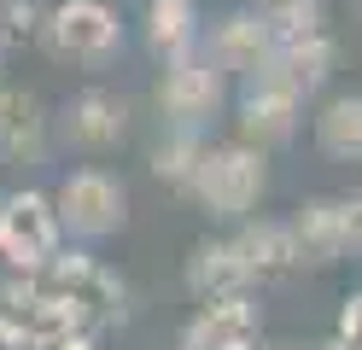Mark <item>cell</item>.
<instances>
[{"label": "cell", "mask_w": 362, "mask_h": 350, "mask_svg": "<svg viewBox=\"0 0 362 350\" xmlns=\"http://www.w3.org/2000/svg\"><path fill=\"white\" fill-rule=\"evenodd\" d=\"M263 187H269V170H263V146L252 140H216L199 163V181H193V204L216 222H245L252 210L263 204Z\"/></svg>", "instance_id": "obj_1"}, {"label": "cell", "mask_w": 362, "mask_h": 350, "mask_svg": "<svg viewBox=\"0 0 362 350\" xmlns=\"http://www.w3.org/2000/svg\"><path fill=\"white\" fill-rule=\"evenodd\" d=\"M53 204H59V222L71 240H111L123 222H129V187L100 170V163H82L53 187Z\"/></svg>", "instance_id": "obj_2"}, {"label": "cell", "mask_w": 362, "mask_h": 350, "mask_svg": "<svg viewBox=\"0 0 362 350\" xmlns=\"http://www.w3.org/2000/svg\"><path fill=\"white\" fill-rule=\"evenodd\" d=\"M228 105V70H222L205 47L187 59L164 64V76H158V111H164V129H199L205 134L211 117H222Z\"/></svg>", "instance_id": "obj_3"}, {"label": "cell", "mask_w": 362, "mask_h": 350, "mask_svg": "<svg viewBox=\"0 0 362 350\" xmlns=\"http://www.w3.org/2000/svg\"><path fill=\"white\" fill-rule=\"evenodd\" d=\"M41 47L53 59H71V64H105L123 53V18L105 0H59L47 12Z\"/></svg>", "instance_id": "obj_4"}, {"label": "cell", "mask_w": 362, "mask_h": 350, "mask_svg": "<svg viewBox=\"0 0 362 350\" xmlns=\"http://www.w3.org/2000/svg\"><path fill=\"white\" fill-rule=\"evenodd\" d=\"M64 240L53 193H12L0 199V263L6 269H41Z\"/></svg>", "instance_id": "obj_5"}, {"label": "cell", "mask_w": 362, "mask_h": 350, "mask_svg": "<svg viewBox=\"0 0 362 350\" xmlns=\"http://www.w3.org/2000/svg\"><path fill=\"white\" fill-rule=\"evenodd\" d=\"M129 117H134V105L117 88H76L71 100L59 105L53 123H59V140L71 152H111V146H123Z\"/></svg>", "instance_id": "obj_6"}, {"label": "cell", "mask_w": 362, "mask_h": 350, "mask_svg": "<svg viewBox=\"0 0 362 350\" xmlns=\"http://www.w3.org/2000/svg\"><path fill=\"white\" fill-rule=\"evenodd\" d=\"M205 53L228 70V76H263L269 64H275V53H281V30L269 23V12L263 6H240V12H228V18H216L211 23V35H205Z\"/></svg>", "instance_id": "obj_7"}, {"label": "cell", "mask_w": 362, "mask_h": 350, "mask_svg": "<svg viewBox=\"0 0 362 350\" xmlns=\"http://www.w3.org/2000/svg\"><path fill=\"white\" fill-rule=\"evenodd\" d=\"M292 245H298V269H333L356 251V222H351V199H327L315 193L292 210Z\"/></svg>", "instance_id": "obj_8"}, {"label": "cell", "mask_w": 362, "mask_h": 350, "mask_svg": "<svg viewBox=\"0 0 362 350\" xmlns=\"http://www.w3.org/2000/svg\"><path fill=\"white\" fill-rule=\"evenodd\" d=\"M298 111L304 100L292 88L281 82H269V76H252L240 88V100H234V134L240 140H252V146H286L292 134H298Z\"/></svg>", "instance_id": "obj_9"}, {"label": "cell", "mask_w": 362, "mask_h": 350, "mask_svg": "<svg viewBox=\"0 0 362 350\" xmlns=\"http://www.w3.org/2000/svg\"><path fill=\"white\" fill-rule=\"evenodd\" d=\"M181 350H257V303L252 292L199 298L193 321L181 327Z\"/></svg>", "instance_id": "obj_10"}, {"label": "cell", "mask_w": 362, "mask_h": 350, "mask_svg": "<svg viewBox=\"0 0 362 350\" xmlns=\"http://www.w3.org/2000/svg\"><path fill=\"white\" fill-rule=\"evenodd\" d=\"M181 280H187L193 298H228V292H252V257H245L240 240H199L187 251V269H181Z\"/></svg>", "instance_id": "obj_11"}, {"label": "cell", "mask_w": 362, "mask_h": 350, "mask_svg": "<svg viewBox=\"0 0 362 350\" xmlns=\"http://www.w3.org/2000/svg\"><path fill=\"white\" fill-rule=\"evenodd\" d=\"M53 117L30 88H0V158L6 163H41L47 158Z\"/></svg>", "instance_id": "obj_12"}, {"label": "cell", "mask_w": 362, "mask_h": 350, "mask_svg": "<svg viewBox=\"0 0 362 350\" xmlns=\"http://www.w3.org/2000/svg\"><path fill=\"white\" fill-rule=\"evenodd\" d=\"M333 59H339V47L322 30L315 35H292V41H281V53H275V64H269L263 76L292 88L298 100H310V93H322V82L333 76Z\"/></svg>", "instance_id": "obj_13"}, {"label": "cell", "mask_w": 362, "mask_h": 350, "mask_svg": "<svg viewBox=\"0 0 362 350\" xmlns=\"http://www.w3.org/2000/svg\"><path fill=\"white\" fill-rule=\"evenodd\" d=\"M146 47L164 64L187 59L205 47V23H199V0H146Z\"/></svg>", "instance_id": "obj_14"}, {"label": "cell", "mask_w": 362, "mask_h": 350, "mask_svg": "<svg viewBox=\"0 0 362 350\" xmlns=\"http://www.w3.org/2000/svg\"><path fill=\"white\" fill-rule=\"evenodd\" d=\"M234 240L245 245L257 280H275V274H292L298 269V245H292V222H269V216H245Z\"/></svg>", "instance_id": "obj_15"}, {"label": "cell", "mask_w": 362, "mask_h": 350, "mask_svg": "<svg viewBox=\"0 0 362 350\" xmlns=\"http://www.w3.org/2000/svg\"><path fill=\"white\" fill-rule=\"evenodd\" d=\"M205 152H211V140L199 134V129H164V140L152 146V158H146V163H152V175L164 181V187H175V193H193Z\"/></svg>", "instance_id": "obj_16"}, {"label": "cell", "mask_w": 362, "mask_h": 350, "mask_svg": "<svg viewBox=\"0 0 362 350\" xmlns=\"http://www.w3.org/2000/svg\"><path fill=\"white\" fill-rule=\"evenodd\" d=\"M315 146L339 163H362V93H333L315 117Z\"/></svg>", "instance_id": "obj_17"}, {"label": "cell", "mask_w": 362, "mask_h": 350, "mask_svg": "<svg viewBox=\"0 0 362 350\" xmlns=\"http://www.w3.org/2000/svg\"><path fill=\"white\" fill-rule=\"evenodd\" d=\"M0 18H6V35H12V41L47 30V12H41L35 0H6V6H0Z\"/></svg>", "instance_id": "obj_18"}, {"label": "cell", "mask_w": 362, "mask_h": 350, "mask_svg": "<svg viewBox=\"0 0 362 350\" xmlns=\"http://www.w3.org/2000/svg\"><path fill=\"white\" fill-rule=\"evenodd\" d=\"M339 339H345L351 350H362V292L345 298V315H339Z\"/></svg>", "instance_id": "obj_19"}, {"label": "cell", "mask_w": 362, "mask_h": 350, "mask_svg": "<svg viewBox=\"0 0 362 350\" xmlns=\"http://www.w3.org/2000/svg\"><path fill=\"white\" fill-rule=\"evenodd\" d=\"M47 350H100V344H94V333H71V339H59Z\"/></svg>", "instance_id": "obj_20"}, {"label": "cell", "mask_w": 362, "mask_h": 350, "mask_svg": "<svg viewBox=\"0 0 362 350\" xmlns=\"http://www.w3.org/2000/svg\"><path fill=\"white\" fill-rule=\"evenodd\" d=\"M351 222H356V251H362V187L351 193Z\"/></svg>", "instance_id": "obj_21"}, {"label": "cell", "mask_w": 362, "mask_h": 350, "mask_svg": "<svg viewBox=\"0 0 362 350\" xmlns=\"http://www.w3.org/2000/svg\"><path fill=\"white\" fill-rule=\"evenodd\" d=\"M257 6H263V12H281V6H292V0H257Z\"/></svg>", "instance_id": "obj_22"}, {"label": "cell", "mask_w": 362, "mask_h": 350, "mask_svg": "<svg viewBox=\"0 0 362 350\" xmlns=\"http://www.w3.org/2000/svg\"><path fill=\"white\" fill-rule=\"evenodd\" d=\"M6 47H12V35H6V30H0V70H6Z\"/></svg>", "instance_id": "obj_23"}, {"label": "cell", "mask_w": 362, "mask_h": 350, "mask_svg": "<svg viewBox=\"0 0 362 350\" xmlns=\"http://www.w3.org/2000/svg\"><path fill=\"white\" fill-rule=\"evenodd\" d=\"M269 350H292V344H269Z\"/></svg>", "instance_id": "obj_24"}, {"label": "cell", "mask_w": 362, "mask_h": 350, "mask_svg": "<svg viewBox=\"0 0 362 350\" xmlns=\"http://www.w3.org/2000/svg\"><path fill=\"white\" fill-rule=\"evenodd\" d=\"M0 170H6V158H0Z\"/></svg>", "instance_id": "obj_25"}]
</instances>
